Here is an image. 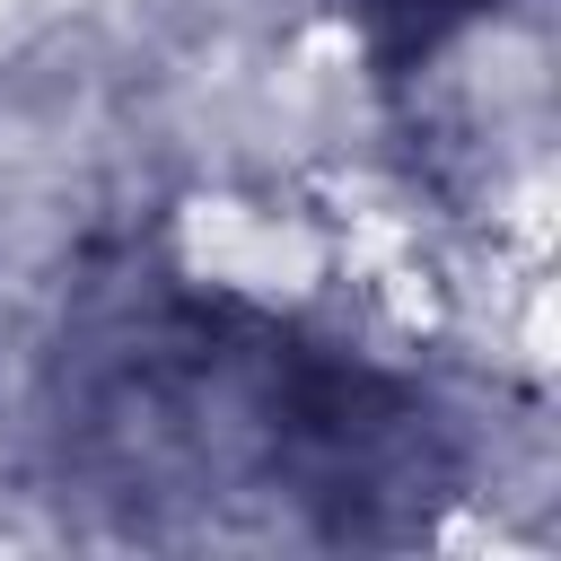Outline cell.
Listing matches in <instances>:
<instances>
[{"mask_svg":"<svg viewBox=\"0 0 561 561\" xmlns=\"http://www.w3.org/2000/svg\"><path fill=\"white\" fill-rule=\"evenodd\" d=\"M351 9H359V18H377V26H403V35H421V44H430V35H438L447 18H465L473 0H351Z\"/></svg>","mask_w":561,"mask_h":561,"instance_id":"obj_1","label":"cell"}]
</instances>
